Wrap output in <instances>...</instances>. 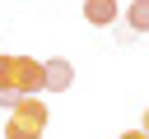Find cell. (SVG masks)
I'll return each mask as SVG.
<instances>
[{"instance_id":"cell-1","label":"cell","mask_w":149,"mask_h":139,"mask_svg":"<svg viewBox=\"0 0 149 139\" xmlns=\"http://www.w3.org/2000/svg\"><path fill=\"white\" fill-rule=\"evenodd\" d=\"M47 120H51L47 102H42L37 93H23V97L9 107V120H5V139H42Z\"/></svg>"},{"instance_id":"cell-2","label":"cell","mask_w":149,"mask_h":139,"mask_svg":"<svg viewBox=\"0 0 149 139\" xmlns=\"http://www.w3.org/2000/svg\"><path fill=\"white\" fill-rule=\"evenodd\" d=\"M70 83H74V65L70 60H61V56L42 60V93H65Z\"/></svg>"},{"instance_id":"cell-3","label":"cell","mask_w":149,"mask_h":139,"mask_svg":"<svg viewBox=\"0 0 149 139\" xmlns=\"http://www.w3.org/2000/svg\"><path fill=\"white\" fill-rule=\"evenodd\" d=\"M14 88L19 93H42V65L33 56H14Z\"/></svg>"},{"instance_id":"cell-4","label":"cell","mask_w":149,"mask_h":139,"mask_svg":"<svg viewBox=\"0 0 149 139\" xmlns=\"http://www.w3.org/2000/svg\"><path fill=\"white\" fill-rule=\"evenodd\" d=\"M84 19L93 28H112L121 14H116V0H84Z\"/></svg>"},{"instance_id":"cell-5","label":"cell","mask_w":149,"mask_h":139,"mask_svg":"<svg viewBox=\"0 0 149 139\" xmlns=\"http://www.w3.org/2000/svg\"><path fill=\"white\" fill-rule=\"evenodd\" d=\"M126 28L140 37V32H149V0H135L130 9H126Z\"/></svg>"},{"instance_id":"cell-6","label":"cell","mask_w":149,"mask_h":139,"mask_svg":"<svg viewBox=\"0 0 149 139\" xmlns=\"http://www.w3.org/2000/svg\"><path fill=\"white\" fill-rule=\"evenodd\" d=\"M121 139H149V130H126Z\"/></svg>"},{"instance_id":"cell-7","label":"cell","mask_w":149,"mask_h":139,"mask_svg":"<svg viewBox=\"0 0 149 139\" xmlns=\"http://www.w3.org/2000/svg\"><path fill=\"white\" fill-rule=\"evenodd\" d=\"M144 130H149V111H144Z\"/></svg>"}]
</instances>
